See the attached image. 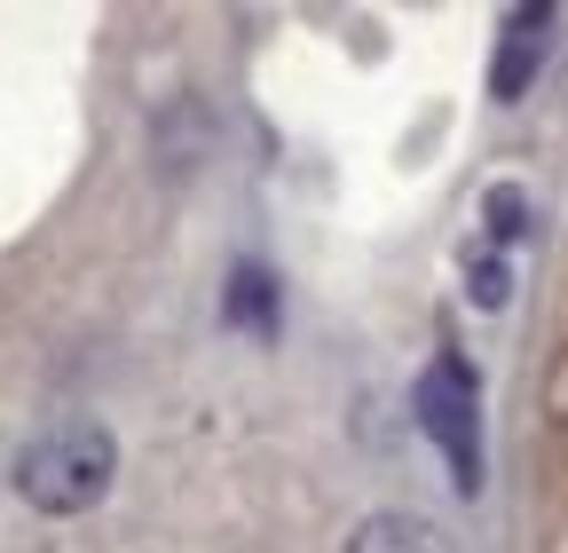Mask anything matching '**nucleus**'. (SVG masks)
Masks as SVG:
<instances>
[{
    "label": "nucleus",
    "instance_id": "1",
    "mask_svg": "<svg viewBox=\"0 0 568 553\" xmlns=\"http://www.w3.org/2000/svg\"><path fill=\"white\" fill-rule=\"evenodd\" d=\"M119 474V443L103 420H63L17 459V491L40 514H88Z\"/></svg>",
    "mask_w": 568,
    "mask_h": 553
},
{
    "label": "nucleus",
    "instance_id": "2",
    "mask_svg": "<svg viewBox=\"0 0 568 553\" xmlns=\"http://www.w3.org/2000/svg\"><path fill=\"white\" fill-rule=\"evenodd\" d=\"M418 428H426V443L443 451L450 482L474 499L481 491V380H474V364L458 349H443L435 364L418 372Z\"/></svg>",
    "mask_w": 568,
    "mask_h": 553
},
{
    "label": "nucleus",
    "instance_id": "3",
    "mask_svg": "<svg viewBox=\"0 0 568 553\" xmlns=\"http://www.w3.org/2000/svg\"><path fill=\"white\" fill-rule=\"evenodd\" d=\"M545 56H552V9H514L506 24H497V56H489V95H497V103H521Z\"/></svg>",
    "mask_w": 568,
    "mask_h": 553
},
{
    "label": "nucleus",
    "instance_id": "4",
    "mask_svg": "<svg viewBox=\"0 0 568 553\" xmlns=\"http://www.w3.org/2000/svg\"><path fill=\"white\" fill-rule=\"evenodd\" d=\"M347 553H450L435 522H418V514H372V522H355Z\"/></svg>",
    "mask_w": 568,
    "mask_h": 553
},
{
    "label": "nucleus",
    "instance_id": "5",
    "mask_svg": "<svg viewBox=\"0 0 568 553\" xmlns=\"http://www.w3.org/2000/svg\"><path fill=\"white\" fill-rule=\"evenodd\" d=\"M521 230H529V190H521V182H489V198H481V238H489V253L514 245Z\"/></svg>",
    "mask_w": 568,
    "mask_h": 553
},
{
    "label": "nucleus",
    "instance_id": "6",
    "mask_svg": "<svg viewBox=\"0 0 568 553\" xmlns=\"http://www.w3.org/2000/svg\"><path fill=\"white\" fill-rule=\"evenodd\" d=\"M230 316L268 332V276H261V269H237V276H230Z\"/></svg>",
    "mask_w": 568,
    "mask_h": 553
}]
</instances>
